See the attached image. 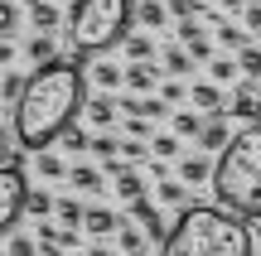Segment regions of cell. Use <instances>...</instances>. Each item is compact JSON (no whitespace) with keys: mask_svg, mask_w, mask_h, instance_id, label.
I'll return each mask as SVG.
<instances>
[{"mask_svg":"<svg viewBox=\"0 0 261 256\" xmlns=\"http://www.w3.org/2000/svg\"><path fill=\"white\" fill-rule=\"evenodd\" d=\"M83 111H87V53L73 48V58H58V63L29 73V87L15 102V121H10L15 145H24L34 155L48 150Z\"/></svg>","mask_w":261,"mask_h":256,"instance_id":"cell-1","label":"cell"},{"mask_svg":"<svg viewBox=\"0 0 261 256\" xmlns=\"http://www.w3.org/2000/svg\"><path fill=\"white\" fill-rule=\"evenodd\" d=\"M160 256H256V242L232 208L189 203V208H179L174 232L160 247Z\"/></svg>","mask_w":261,"mask_h":256,"instance_id":"cell-2","label":"cell"},{"mask_svg":"<svg viewBox=\"0 0 261 256\" xmlns=\"http://www.w3.org/2000/svg\"><path fill=\"white\" fill-rule=\"evenodd\" d=\"M213 193L237 218H261V126L237 131L232 145L218 155Z\"/></svg>","mask_w":261,"mask_h":256,"instance_id":"cell-3","label":"cell"},{"mask_svg":"<svg viewBox=\"0 0 261 256\" xmlns=\"http://www.w3.org/2000/svg\"><path fill=\"white\" fill-rule=\"evenodd\" d=\"M136 24V0H77L68 15V44L83 53H102L130 39Z\"/></svg>","mask_w":261,"mask_h":256,"instance_id":"cell-4","label":"cell"},{"mask_svg":"<svg viewBox=\"0 0 261 256\" xmlns=\"http://www.w3.org/2000/svg\"><path fill=\"white\" fill-rule=\"evenodd\" d=\"M29 179L19 169V155L5 150V169H0V232H15V222L29 213Z\"/></svg>","mask_w":261,"mask_h":256,"instance_id":"cell-5","label":"cell"},{"mask_svg":"<svg viewBox=\"0 0 261 256\" xmlns=\"http://www.w3.org/2000/svg\"><path fill=\"white\" fill-rule=\"evenodd\" d=\"M102 169L112 174L116 198H121V203H140V198H145V179H140L136 164H126V160H102Z\"/></svg>","mask_w":261,"mask_h":256,"instance_id":"cell-6","label":"cell"},{"mask_svg":"<svg viewBox=\"0 0 261 256\" xmlns=\"http://www.w3.org/2000/svg\"><path fill=\"white\" fill-rule=\"evenodd\" d=\"M213 39H218V34H208L203 24H194V19H179V44H184L194 58L213 63Z\"/></svg>","mask_w":261,"mask_h":256,"instance_id":"cell-7","label":"cell"},{"mask_svg":"<svg viewBox=\"0 0 261 256\" xmlns=\"http://www.w3.org/2000/svg\"><path fill=\"white\" fill-rule=\"evenodd\" d=\"M116 111H121V102H116L112 92H97V97H87V111L83 116L97 126V131H112V126H116Z\"/></svg>","mask_w":261,"mask_h":256,"instance_id":"cell-8","label":"cell"},{"mask_svg":"<svg viewBox=\"0 0 261 256\" xmlns=\"http://www.w3.org/2000/svg\"><path fill=\"white\" fill-rule=\"evenodd\" d=\"M130 213H136V222H140V227L150 232V242H160V247H165V242H169V232H174V227H165V218H160V208H155V203H150V198L130 203Z\"/></svg>","mask_w":261,"mask_h":256,"instance_id":"cell-9","label":"cell"},{"mask_svg":"<svg viewBox=\"0 0 261 256\" xmlns=\"http://www.w3.org/2000/svg\"><path fill=\"white\" fill-rule=\"evenodd\" d=\"M160 82H165V73H160L155 63H130V68H126V87H130L136 97L160 92Z\"/></svg>","mask_w":261,"mask_h":256,"instance_id":"cell-10","label":"cell"},{"mask_svg":"<svg viewBox=\"0 0 261 256\" xmlns=\"http://www.w3.org/2000/svg\"><path fill=\"white\" fill-rule=\"evenodd\" d=\"M39 247L44 251H77V232L63 222H39Z\"/></svg>","mask_w":261,"mask_h":256,"instance_id":"cell-11","label":"cell"},{"mask_svg":"<svg viewBox=\"0 0 261 256\" xmlns=\"http://www.w3.org/2000/svg\"><path fill=\"white\" fill-rule=\"evenodd\" d=\"M227 111L242 116V121H256V116H261V87L237 82V92H232V102H227Z\"/></svg>","mask_w":261,"mask_h":256,"instance_id":"cell-12","label":"cell"},{"mask_svg":"<svg viewBox=\"0 0 261 256\" xmlns=\"http://www.w3.org/2000/svg\"><path fill=\"white\" fill-rule=\"evenodd\" d=\"M213 174H218V160H208V155H184V160H179V179H184L189 189L213 179Z\"/></svg>","mask_w":261,"mask_h":256,"instance_id":"cell-13","label":"cell"},{"mask_svg":"<svg viewBox=\"0 0 261 256\" xmlns=\"http://www.w3.org/2000/svg\"><path fill=\"white\" fill-rule=\"evenodd\" d=\"M198 145H203V150H213V155H223L227 145H232V131H227V116H223V111L208 116V126H203V135H198Z\"/></svg>","mask_w":261,"mask_h":256,"instance_id":"cell-14","label":"cell"},{"mask_svg":"<svg viewBox=\"0 0 261 256\" xmlns=\"http://www.w3.org/2000/svg\"><path fill=\"white\" fill-rule=\"evenodd\" d=\"M121 111L126 116H145V121L155 116V121H160V116H169V102H165V97H136V92H130V97H121Z\"/></svg>","mask_w":261,"mask_h":256,"instance_id":"cell-15","label":"cell"},{"mask_svg":"<svg viewBox=\"0 0 261 256\" xmlns=\"http://www.w3.org/2000/svg\"><path fill=\"white\" fill-rule=\"evenodd\" d=\"M29 24H34V34H54L63 24V15H58L54 0H29Z\"/></svg>","mask_w":261,"mask_h":256,"instance_id":"cell-16","label":"cell"},{"mask_svg":"<svg viewBox=\"0 0 261 256\" xmlns=\"http://www.w3.org/2000/svg\"><path fill=\"white\" fill-rule=\"evenodd\" d=\"M116 251H121V256H150V232L121 222V232H116Z\"/></svg>","mask_w":261,"mask_h":256,"instance_id":"cell-17","label":"cell"},{"mask_svg":"<svg viewBox=\"0 0 261 256\" xmlns=\"http://www.w3.org/2000/svg\"><path fill=\"white\" fill-rule=\"evenodd\" d=\"M189 102H194V111H208V116H218L223 111V92H218V82H194L189 87Z\"/></svg>","mask_w":261,"mask_h":256,"instance_id":"cell-18","label":"cell"},{"mask_svg":"<svg viewBox=\"0 0 261 256\" xmlns=\"http://www.w3.org/2000/svg\"><path fill=\"white\" fill-rule=\"evenodd\" d=\"M121 222H126V218H116L112 208H87L83 232H92V237H116V232H121Z\"/></svg>","mask_w":261,"mask_h":256,"instance_id":"cell-19","label":"cell"},{"mask_svg":"<svg viewBox=\"0 0 261 256\" xmlns=\"http://www.w3.org/2000/svg\"><path fill=\"white\" fill-rule=\"evenodd\" d=\"M68 184H73V189H83V193H102V184H107V169H97V164H73Z\"/></svg>","mask_w":261,"mask_h":256,"instance_id":"cell-20","label":"cell"},{"mask_svg":"<svg viewBox=\"0 0 261 256\" xmlns=\"http://www.w3.org/2000/svg\"><path fill=\"white\" fill-rule=\"evenodd\" d=\"M136 24L165 29V24H169V5H160V0H136Z\"/></svg>","mask_w":261,"mask_h":256,"instance_id":"cell-21","label":"cell"},{"mask_svg":"<svg viewBox=\"0 0 261 256\" xmlns=\"http://www.w3.org/2000/svg\"><path fill=\"white\" fill-rule=\"evenodd\" d=\"M24 53L34 58L39 68H48V63H58V39H54V34H34V39L24 44Z\"/></svg>","mask_w":261,"mask_h":256,"instance_id":"cell-22","label":"cell"},{"mask_svg":"<svg viewBox=\"0 0 261 256\" xmlns=\"http://www.w3.org/2000/svg\"><path fill=\"white\" fill-rule=\"evenodd\" d=\"M155 198L169 208H189V184L184 179H155Z\"/></svg>","mask_w":261,"mask_h":256,"instance_id":"cell-23","label":"cell"},{"mask_svg":"<svg viewBox=\"0 0 261 256\" xmlns=\"http://www.w3.org/2000/svg\"><path fill=\"white\" fill-rule=\"evenodd\" d=\"M92 82L102 87V92H116V87H126V68H116V63H92Z\"/></svg>","mask_w":261,"mask_h":256,"instance_id":"cell-24","label":"cell"},{"mask_svg":"<svg viewBox=\"0 0 261 256\" xmlns=\"http://www.w3.org/2000/svg\"><path fill=\"white\" fill-rule=\"evenodd\" d=\"M34 169L44 174V179H68V174H73V164H63V160H58V155L39 150V155H34Z\"/></svg>","mask_w":261,"mask_h":256,"instance_id":"cell-25","label":"cell"},{"mask_svg":"<svg viewBox=\"0 0 261 256\" xmlns=\"http://www.w3.org/2000/svg\"><path fill=\"white\" fill-rule=\"evenodd\" d=\"M165 68H169V73H174V77L194 73V53H189L184 44H169V48H165Z\"/></svg>","mask_w":261,"mask_h":256,"instance_id":"cell-26","label":"cell"},{"mask_svg":"<svg viewBox=\"0 0 261 256\" xmlns=\"http://www.w3.org/2000/svg\"><path fill=\"white\" fill-rule=\"evenodd\" d=\"M121 48H126L130 63H150V58H155V39H150V34H130Z\"/></svg>","mask_w":261,"mask_h":256,"instance_id":"cell-27","label":"cell"},{"mask_svg":"<svg viewBox=\"0 0 261 256\" xmlns=\"http://www.w3.org/2000/svg\"><path fill=\"white\" fill-rule=\"evenodd\" d=\"M58 222H63V227H83V222H87V208H83V203H77V198H58Z\"/></svg>","mask_w":261,"mask_h":256,"instance_id":"cell-28","label":"cell"},{"mask_svg":"<svg viewBox=\"0 0 261 256\" xmlns=\"http://www.w3.org/2000/svg\"><path fill=\"white\" fill-rule=\"evenodd\" d=\"M203 116H198L194 111V106H189V111H174V135H194V140H198V135H203Z\"/></svg>","mask_w":261,"mask_h":256,"instance_id":"cell-29","label":"cell"},{"mask_svg":"<svg viewBox=\"0 0 261 256\" xmlns=\"http://www.w3.org/2000/svg\"><path fill=\"white\" fill-rule=\"evenodd\" d=\"M237 63H242V77H247V82H261V44H247L242 53H237Z\"/></svg>","mask_w":261,"mask_h":256,"instance_id":"cell-30","label":"cell"},{"mask_svg":"<svg viewBox=\"0 0 261 256\" xmlns=\"http://www.w3.org/2000/svg\"><path fill=\"white\" fill-rule=\"evenodd\" d=\"M58 145H63L68 155H83V150H92V135H87L83 126H68V131L58 135Z\"/></svg>","mask_w":261,"mask_h":256,"instance_id":"cell-31","label":"cell"},{"mask_svg":"<svg viewBox=\"0 0 261 256\" xmlns=\"http://www.w3.org/2000/svg\"><path fill=\"white\" fill-rule=\"evenodd\" d=\"M213 34H218V44H223V48H237V53L247 48V34H242V29L232 24V19H223V24H218Z\"/></svg>","mask_w":261,"mask_h":256,"instance_id":"cell-32","label":"cell"},{"mask_svg":"<svg viewBox=\"0 0 261 256\" xmlns=\"http://www.w3.org/2000/svg\"><path fill=\"white\" fill-rule=\"evenodd\" d=\"M237 73H242V63H232V58H213L208 63V77L213 82H237Z\"/></svg>","mask_w":261,"mask_h":256,"instance_id":"cell-33","label":"cell"},{"mask_svg":"<svg viewBox=\"0 0 261 256\" xmlns=\"http://www.w3.org/2000/svg\"><path fill=\"white\" fill-rule=\"evenodd\" d=\"M10 256H48V251L39 247L34 237H19V232H10Z\"/></svg>","mask_w":261,"mask_h":256,"instance_id":"cell-34","label":"cell"},{"mask_svg":"<svg viewBox=\"0 0 261 256\" xmlns=\"http://www.w3.org/2000/svg\"><path fill=\"white\" fill-rule=\"evenodd\" d=\"M15 29H19V5H15V0H5V5H0V34L15 39Z\"/></svg>","mask_w":261,"mask_h":256,"instance_id":"cell-35","label":"cell"},{"mask_svg":"<svg viewBox=\"0 0 261 256\" xmlns=\"http://www.w3.org/2000/svg\"><path fill=\"white\" fill-rule=\"evenodd\" d=\"M92 155H102V160H116V155H121V140H116V135H92Z\"/></svg>","mask_w":261,"mask_h":256,"instance_id":"cell-36","label":"cell"},{"mask_svg":"<svg viewBox=\"0 0 261 256\" xmlns=\"http://www.w3.org/2000/svg\"><path fill=\"white\" fill-rule=\"evenodd\" d=\"M179 140H184V135H155V145H150L155 160H174V155H179Z\"/></svg>","mask_w":261,"mask_h":256,"instance_id":"cell-37","label":"cell"},{"mask_svg":"<svg viewBox=\"0 0 261 256\" xmlns=\"http://www.w3.org/2000/svg\"><path fill=\"white\" fill-rule=\"evenodd\" d=\"M29 213H34V218H48V213H58V198H48L44 189L29 193Z\"/></svg>","mask_w":261,"mask_h":256,"instance_id":"cell-38","label":"cell"},{"mask_svg":"<svg viewBox=\"0 0 261 256\" xmlns=\"http://www.w3.org/2000/svg\"><path fill=\"white\" fill-rule=\"evenodd\" d=\"M160 97H165V102L174 106V102H184V97H189V87L179 82V77H165V82H160Z\"/></svg>","mask_w":261,"mask_h":256,"instance_id":"cell-39","label":"cell"},{"mask_svg":"<svg viewBox=\"0 0 261 256\" xmlns=\"http://www.w3.org/2000/svg\"><path fill=\"white\" fill-rule=\"evenodd\" d=\"M126 135L145 140V135H150V121H145V116H126Z\"/></svg>","mask_w":261,"mask_h":256,"instance_id":"cell-40","label":"cell"},{"mask_svg":"<svg viewBox=\"0 0 261 256\" xmlns=\"http://www.w3.org/2000/svg\"><path fill=\"white\" fill-rule=\"evenodd\" d=\"M242 19H247V29H252V34H261V5H247Z\"/></svg>","mask_w":261,"mask_h":256,"instance_id":"cell-41","label":"cell"},{"mask_svg":"<svg viewBox=\"0 0 261 256\" xmlns=\"http://www.w3.org/2000/svg\"><path fill=\"white\" fill-rule=\"evenodd\" d=\"M218 5H223L227 15H247V0H218Z\"/></svg>","mask_w":261,"mask_h":256,"instance_id":"cell-42","label":"cell"},{"mask_svg":"<svg viewBox=\"0 0 261 256\" xmlns=\"http://www.w3.org/2000/svg\"><path fill=\"white\" fill-rule=\"evenodd\" d=\"M87 256H116L112 247H92V251H87Z\"/></svg>","mask_w":261,"mask_h":256,"instance_id":"cell-43","label":"cell"},{"mask_svg":"<svg viewBox=\"0 0 261 256\" xmlns=\"http://www.w3.org/2000/svg\"><path fill=\"white\" fill-rule=\"evenodd\" d=\"M48 256H68V251H48Z\"/></svg>","mask_w":261,"mask_h":256,"instance_id":"cell-44","label":"cell"},{"mask_svg":"<svg viewBox=\"0 0 261 256\" xmlns=\"http://www.w3.org/2000/svg\"><path fill=\"white\" fill-rule=\"evenodd\" d=\"M256 256H261V242H256Z\"/></svg>","mask_w":261,"mask_h":256,"instance_id":"cell-45","label":"cell"},{"mask_svg":"<svg viewBox=\"0 0 261 256\" xmlns=\"http://www.w3.org/2000/svg\"><path fill=\"white\" fill-rule=\"evenodd\" d=\"M73 5H77V0H73Z\"/></svg>","mask_w":261,"mask_h":256,"instance_id":"cell-46","label":"cell"}]
</instances>
